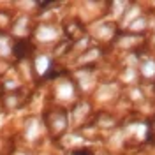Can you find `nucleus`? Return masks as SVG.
Wrapping results in <instances>:
<instances>
[{"mask_svg":"<svg viewBox=\"0 0 155 155\" xmlns=\"http://www.w3.org/2000/svg\"><path fill=\"white\" fill-rule=\"evenodd\" d=\"M76 155H83V152H76Z\"/></svg>","mask_w":155,"mask_h":155,"instance_id":"f257e3e1","label":"nucleus"}]
</instances>
